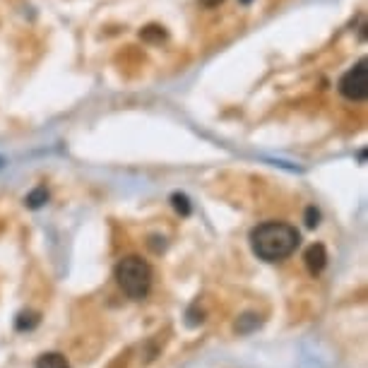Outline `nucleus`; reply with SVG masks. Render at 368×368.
I'll return each mask as SVG.
<instances>
[{
    "mask_svg": "<svg viewBox=\"0 0 368 368\" xmlns=\"http://www.w3.org/2000/svg\"><path fill=\"white\" fill-rule=\"evenodd\" d=\"M116 282L123 289V294L133 301H145L152 289V267L147 260H143L140 256H128L118 260L116 270Z\"/></svg>",
    "mask_w": 368,
    "mask_h": 368,
    "instance_id": "2",
    "label": "nucleus"
},
{
    "mask_svg": "<svg viewBox=\"0 0 368 368\" xmlns=\"http://www.w3.org/2000/svg\"><path fill=\"white\" fill-rule=\"evenodd\" d=\"M3 164H5V159H3V157H0V169H3Z\"/></svg>",
    "mask_w": 368,
    "mask_h": 368,
    "instance_id": "14",
    "label": "nucleus"
},
{
    "mask_svg": "<svg viewBox=\"0 0 368 368\" xmlns=\"http://www.w3.org/2000/svg\"><path fill=\"white\" fill-rule=\"evenodd\" d=\"M34 368H70L68 358L58 352H49V354H41L39 358L34 361Z\"/></svg>",
    "mask_w": 368,
    "mask_h": 368,
    "instance_id": "5",
    "label": "nucleus"
},
{
    "mask_svg": "<svg viewBox=\"0 0 368 368\" xmlns=\"http://www.w3.org/2000/svg\"><path fill=\"white\" fill-rule=\"evenodd\" d=\"M200 3H202L205 8H217L219 3H224V0H200Z\"/></svg>",
    "mask_w": 368,
    "mask_h": 368,
    "instance_id": "12",
    "label": "nucleus"
},
{
    "mask_svg": "<svg viewBox=\"0 0 368 368\" xmlns=\"http://www.w3.org/2000/svg\"><path fill=\"white\" fill-rule=\"evenodd\" d=\"M301 245V234L286 221H265L251 231V248L260 260L280 262L296 253Z\"/></svg>",
    "mask_w": 368,
    "mask_h": 368,
    "instance_id": "1",
    "label": "nucleus"
},
{
    "mask_svg": "<svg viewBox=\"0 0 368 368\" xmlns=\"http://www.w3.org/2000/svg\"><path fill=\"white\" fill-rule=\"evenodd\" d=\"M171 205H173V210H176L181 217H191L193 205H191V200H188V195H183V193H173V195H171Z\"/></svg>",
    "mask_w": 368,
    "mask_h": 368,
    "instance_id": "10",
    "label": "nucleus"
},
{
    "mask_svg": "<svg viewBox=\"0 0 368 368\" xmlns=\"http://www.w3.org/2000/svg\"><path fill=\"white\" fill-rule=\"evenodd\" d=\"M304 262L306 267H308L310 275H320V272L325 270V265H328V251H325V245L323 243H313L308 245V251H306L304 256Z\"/></svg>",
    "mask_w": 368,
    "mask_h": 368,
    "instance_id": "4",
    "label": "nucleus"
},
{
    "mask_svg": "<svg viewBox=\"0 0 368 368\" xmlns=\"http://www.w3.org/2000/svg\"><path fill=\"white\" fill-rule=\"evenodd\" d=\"M140 39L147 41V44H162V41L167 39V32H164V27H159V25H149L140 32Z\"/></svg>",
    "mask_w": 368,
    "mask_h": 368,
    "instance_id": "9",
    "label": "nucleus"
},
{
    "mask_svg": "<svg viewBox=\"0 0 368 368\" xmlns=\"http://www.w3.org/2000/svg\"><path fill=\"white\" fill-rule=\"evenodd\" d=\"M49 191H46V186H36L34 191L29 193V195L25 197V205L29 207V210H39V207H44L46 202H49Z\"/></svg>",
    "mask_w": 368,
    "mask_h": 368,
    "instance_id": "7",
    "label": "nucleus"
},
{
    "mask_svg": "<svg viewBox=\"0 0 368 368\" xmlns=\"http://www.w3.org/2000/svg\"><path fill=\"white\" fill-rule=\"evenodd\" d=\"M36 325H39V315L32 313V310H22L15 320V330H20V332H29V330H34Z\"/></svg>",
    "mask_w": 368,
    "mask_h": 368,
    "instance_id": "8",
    "label": "nucleus"
},
{
    "mask_svg": "<svg viewBox=\"0 0 368 368\" xmlns=\"http://www.w3.org/2000/svg\"><path fill=\"white\" fill-rule=\"evenodd\" d=\"M238 3H243V5H251L253 0H238Z\"/></svg>",
    "mask_w": 368,
    "mask_h": 368,
    "instance_id": "13",
    "label": "nucleus"
},
{
    "mask_svg": "<svg viewBox=\"0 0 368 368\" xmlns=\"http://www.w3.org/2000/svg\"><path fill=\"white\" fill-rule=\"evenodd\" d=\"M304 221H306V226H308V229H315V226L320 224V210H318V207H315V205L306 207Z\"/></svg>",
    "mask_w": 368,
    "mask_h": 368,
    "instance_id": "11",
    "label": "nucleus"
},
{
    "mask_svg": "<svg viewBox=\"0 0 368 368\" xmlns=\"http://www.w3.org/2000/svg\"><path fill=\"white\" fill-rule=\"evenodd\" d=\"M260 315H256V313H245V315H241L238 320H236V325H234V330L238 334H248V332H253V330H258L260 328Z\"/></svg>",
    "mask_w": 368,
    "mask_h": 368,
    "instance_id": "6",
    "label": "nucleus"
},
{
    "mask_svg": "<svg viewBox=\"0 0 368 368\" xmlns=\"http://www.w3.org/2000/svg\"><path fill=\"white\" fill-rule=\"evenodd\" d=\"M337 89L344 99H349V101H363V99L368 97V65H366V60H361V63H356L352 70H347V73L339 77Z\"/></svg>",
    "mask_w": 368,
    "mask_h": 368,
    "instance_id": "3",
    "label": "nucleus"
}]
</instances>
